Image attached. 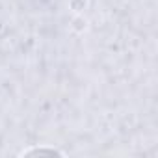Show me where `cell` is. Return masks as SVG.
Wrapping results in <instances>:
<instances>
[{
  "label": "cell",
  "instance_id": "cell-1",
  "mask_svg": "<svg viewBox=\"0 0 158 158\" xmlns=\"http://www.w3.org/2000/svg\"><path fill=\"white\" fill-rule=\"evenodd\" d=\"M21 154L23 156H30V154H63V152L58 151V149H54V147H50V149H47V147H35V149H26Z\"/></svg>",
  "mask_w": 158,
  "mask_h": 158
}]
</instances>
